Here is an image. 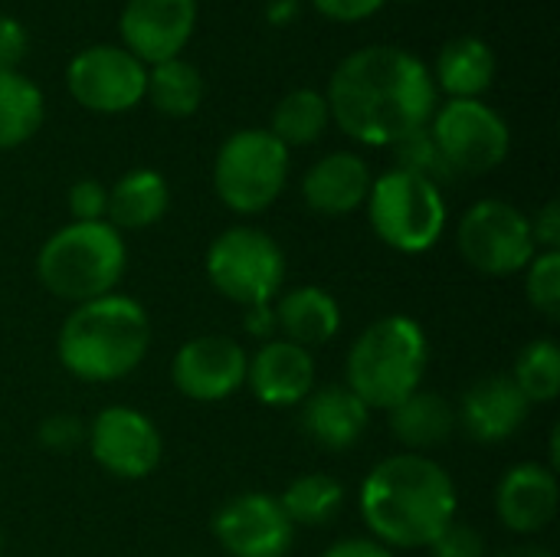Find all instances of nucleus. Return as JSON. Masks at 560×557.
I'll return each mask as SVG.
<instances>
[{
    "label": "nucleus",
    "mask_w": 560,
    "mask_h": 557,
    "mask_svg": "<svg viewBox=\"0 0 560 557\" xmlns=\"http://www.w3.org/2000/svg\"><path fill=\"white\" fill-rule=\"evenodd\" d=\"M345 384L368 410H390L423 387L430 368V338L413 315H384L351 345Z\"/></svg>",
    "instance_id": "obj_4"
},
{
    "label": "nucleus",
    "mask_w": 560,
    "mask_h": 557,
    "mask_svg": "<svg viewBox=\"0 0 560 557\" xmlns=\"http://www.w3.org/2000/svg\"><path fill=\"white\" fill-rule=\"evenodd\" d=\"M69 213L72 223H98L108 213V187L95 177H82L69 187Z\"/></svg>",
    "instance_id": "obj_32"
},
{
    "label": "nucleus",
    "mask_w": 560,
    "mask_h": 557,
    "mask_svg": "<svg viewBox=\"0 0 560 557\" xmlns=\"http://www.w3.org/2000/svg\"><path fill=\"white\" fill-rule=\"evenodd\" d=\"M459 256L482 276L505 279L525 272L535 259L532 220L509 200L486 197L472 204L456 227Z\"/></svg>",
    "instance_id": "obj_9"
},
{
    "label": "nucleus",
    "mask_w": 560,
    "mask_h": 557,
    "mask_svg": "<svg viewBox=\"0 0 560 557\" xmlns=\"http://www.w3.org/2000/svg\"><path fill=\"white\" fill-rule=\"evenodd\" d=\"M243 328L249 338H256L259 345L262 341H272L279 338L276 332V315H272V305H256V309H243Z\"/></svg>",
    "instance_id": "obj_38"
},
{
    "label": "nucleus",
    "mask_w": 560,
    "mask_h": 557,
    "mask_svg": "<svg viewBox=\"0 0 560 557\" xmlns=\"http://www.w3.org/2000/svg\"><path fill=\"white\" fill-rule=\"evenodd\" d=\"M387 423L404 453H423L443 446L456 433V407L440 391L420 387L407 401L387 410Z\"/></svg>",
    "instance_id": "obj_22"
},
{
    "label": "nucleus",
    "mask_w": 560,
    "mask_h": 557,
    "mask_svg": "<svg viewBox=\"0 0 560 557\" xmlns=\"http://www.w3.org/2000/svg\"><path fill=\"white\" fill-rule=\"evenodd\" d=\"M322 557H397L390 548H384L381 542L374 538H345V542H335Z\"/></svg>",
    "instance_id": "obj_39"
},
{
    "label": "nucleus",
    "mask_w": 560,
    "mask_h": 557,
    "mask_svg": "<svg viewBox=\"0 0 560 557\" xmlns=\"http://www.w3.org/2000/svg\"><path fill=\"white\" fill-rule=\"evenodd\" d=\"M289 148L269 128L233 131L213 161V190L233 213L253 217L269 210L289 184Z\"/></svg>",
    "instance_id": "obj_7"
},
{
    "label": "nucleus",
    "mask_w": 560,
    "mask_h": 557,
    "mask_svg": "<svg viewBox=\"0 0 560 557\" xmlns=\"http://www.w3.org/2000/svg\"><path fill=\"white\" fill-rule=\"evenodd\" d=\"M246 387L266 407H299L315 391V358L285 338L262 341L246 364Z\"/></svg>",
    "instance_id": "obj_18"
},
{
    "label": "nucleus",
    "mask_w": 560,
    "mask_h": 557,
    "mask_svg": "<svg viewBox=\"0 0 560 557\" xmlns=\"http://www.w3.org/2000/svg\"><path fill=\"white\" fill-rule=\"evenodd\" d=\"M151 348V318L131 295H102L75 305L56 338L62 368L85 384H112L141 368Z\"/></svg>",
    "instance_id": "obj_3"
},
{
    "label": "nucleus",
    "mask_w": 560,
    "mask_h": 557,
    "mask_svg": "<svg viewBox=\"0 0 560 557\" xmlns=\"http://www.w3.org/2000/svg\"><path fill=\"white\" fill-rule=\"evenodd\" d=\"M210 286L240 309L272 305L285 286V253L259 227H230L203 259Z\"/></svg>",
    "instance_id": "obj_8"
},
{
    "label": "nucleus",
    "mask_w": 560,
    "mask_h": 557,
    "mask_svg": "<svg viewBox=\"0 0 560 557\" xmlns=\"http://www.w3.org/2000/svg\"><path fill=\"white\" fill-rule=\"evenodd\" d=\"M433 557H486V538L469 522H450L430 545Z\"/></svg>",
    "instance_id": "obj_34"
},
{
    "label": "nucleus",
    "mask_w": 560,
    "mask_h": 557,
    "mask_svg": "<svg viewBox=\"0 0 560 557\" xmlns=\"http://www.w3.org/2000/svg\"><path fill=\"white\" fill-rule=\"evenodd\" d=\"M85 443L98 469L115 479H148L164 460V437L158 423L135 407H105L85 427Z\"/></svg>",
    "instance_id": "obj_11"
},
{
    "label": "nucleus",
    "mask_w": 560,
    "mask_h": 557,
    "mask_svg": "<svg viewBox=\"0 0 560 557\" xmlns=\"http://www.w3.org/2000/svg\"><path fill=\"white\" fill-rule=\"evenodd\" d=\"M427 128L453 174L495 171L512 148L509 121L482 98H450Z\"/></svg>",
    "instance_id": "obj_10"
},
{
    "label": "nucleus",
    "mask_w": 560,
    "mask_h": 557,
    "mask_svg": "<svg viewBox=\"0 0 560 557\" xmlns=\"http://www.w3.org/2000/svg\"><path fill=\"white\" fill-rule=\"evenodd\" d=\"M299 16V0H269L266 7V20L276 26H285Z\"/></svg>",
    "instance_id": "obj_40"
},
{
    "label": "nucleus",
    "mask_w": 560,
    "mask_h": 557,
    "mask_svg": "<svg viewBox=\"0 0 560 557\" xmlns=\"http://www.w3.org/2000/svg\"><path fill=\"white\" fill-rule=\"evenodd\" d=\"M210 532L230 557H285L299 529L282 512L279 496L240 492L213 512Z\"/></svg>",
    "instance_id": "obj_13"
},
{
    "label": "nucleus",
    "mask_w": 560,
    "mask_h": 557,
    "mask_svg": "<svg viewBox=\"0 0 560 557\" xmlns=\"http://www.w3.org/2000/svg\"><path fill=\"white\" fill-rule=\"evenodd\" d=\"M364 210L377 240L404 256L433 250L443 240L450 220L443 190L433 181L397 167L374 177Z\"/></svg>",
    "instance_id": "obj_6"
},
{
    "label": "nucleus",
    "mask_w": 560,
    "mask_h": 557,
    "mask_svg": "<svg viewBox=\"0 0 560 557\" xmlns=\"http://www.w3.org/2000/svg\"><path fill=\"white\" fill-rule=\"evenodd\" d=\"M495 557H555V552L545 548V545H515V548L499 552Z\"/></svg>",
    "instance_id": "obj_41"
},
{
    "label": "nucleus",
    "mask_w": 560,
    "mask_h": 557,
    "mask_svg": "<svg viewBox=\"0 0 560 557\" xmlns=\"http://www.w3.org/2000/svg\"><path fill=\"white\" fill-rule=\"evenodd\" d=\"M331 121L358 144L394 148L430 125L436 85L430 66L400 46H364L338 62L328 82Z\"/></svg>",
    "instance_id": "obj_1"
},
{
    "label": "nucleus",
    "mask_w": 560,
    "mask_h": 557,
    "mask_svg": "<svg viewBox=\"0 0 560 557\" xmlns=\"http://www.w3.org/2000/svg\"><path fill=\"white\" fill-rule=\"evenodd\" d=\"M374 174L354 151H331L318 158L302 177V200L318 217H348L364 207Z\"/></svg>",
    "instance_id": "obj_19"
},
{
    "label": "nucleus",
    "mask_w": 560,
    "mask_h": 557,
    "mask_svg": "<svg viewBox=\"0 0 560 557\" xmlns=\"http://www.w3.org/2000/svg\"><path fill=\"white\" fill-rule=\"evenodd\" d=\"M525 299L551 325L560 322V253H535L525 266Z\"/></svg>",
    "instance_id": "obj_31"
},
{
    "label": "nucleus",
    "mask_w": 560,
    "mask_h": 557,
    "mask_svg": "<svg viewBox=\"0 0 560 557\" xmlns=\"http://www.w3.org/2000/svg\"><path fill=\"white\" fill-rule=\"evenodd\" d=\"M3 545H7V542H3V532H0V557H3Z\"/></svg>",
    "instance_id": "obj_42"
},
{
    "label": "nucleus",
    "mask_w": 560,
    "mask_h": 557,
    "mask_svg": "<svg viewBox=\"0 0 560 557\" xmlns=\"http://www.w3.org/2000/svg\"><path fill=\"white\" fill-rule=\"evenodd\" d=\"M532 240L538 253H560V204L548 200L532 220Z\"/></svg>",
    "instance_id": "obj_37"
},
{
    "label": "nucleus",
    "mask_w": 560,
    "mask_h": 557,
    "mask_svg": "<svg viewBox=\"0 0 560 557\" xmlns=\"http://www.w3.org/2000/svg\"><path fill=\"white\" fill-rule=\"evenodd\" d=\"M36 437L49 453H72L85 443V420L75 414H49L39 423Z\"/></svg>",
    "instance_id": "obj_33"
},
{
    "label": "nucleus",
    "mask_w": 560,
    "mask_h": 557,
    "mask_svg": "<svg viewBox=\"0 0 560 557\" xmlns=\"http://www.w3.org/2000/svg\"><path fill=\"white\" fill-rule=\"evenodd\" d=\"M299 427L302 433L322 446V450H331V453H341V450H351L368 423H371V410L368 404L348 387V384H325V387H315L302 404H299Z\"/></svg>",
    "instance_id": "obj_20"
},
{
    "label": "nucleus",
    "mask_w": 560,
    "mask_h": 557,
    "mask_svg": "<svg viewBox=\"0 0 560 557\" xmlns=\"http://www.w3.org/2000/svg\"><path fill=\"white\" fill-rule=\"evenodd\" d=\"M407 3H413V0H407Z\"/></svg>",
    "instance_id": "obj_43"
},
{
    "label": "nucleus",
    "mask_w": 560,
    "mask_h": 557,
    "mask_svg": "<svg viewBox=\"0 0 560 557\" xmlns=\"http://www.w3.org/2000/svg\"><path fill=\"white\" fill-rule=\"evenodd\" d=\"M558 473L545 463H518L495 486V515L515 535H538L558 519Z\"/></svg>",
    "instance_id": "obj_17"
},
{
    "label": "nucleus",
    "mask_w": 560,
    "mask_h": 557,
    "mask_svg": "<svg viewBox=\"0 0 560 557\" xmlns=\"http://www.w3.org/2000/svg\"><path fill=\"white\" fill-rule=\"evenodd\" d=\"M308 3L335 23H361L374 16L387 0H308Z\"/></svg>",
    "instance_id": "obj_35"
},
{
    "label": "nucleus",
    "mask_w": 560,
    "mask_h": 557,
    "mask_svg": "<svg viewBox=\"0 0 560 557\" xmlns=\"http://www.w3.org/2000/svg\"><path fill=\"white\" fill-rule=\"evenodd\" d=\"M26 46H30L26 26L0 13V69H16L26 56Z\"/></svg>",
    "instance_id": "obj_36"
},
{
    "label": "nucleus",
    "mask_w": 560,
    "mask_h": 557,
    "mask_svg": "<svg viewBox=\"0 0 560 557\" xmlns=\"http://www.w3.org/2000/svg\"><path fill=\"white\" fill-rule=\"evenodd\" d=\"M46 115L39 85L20 69H0V151L26 144Z\"/></svg>",
    "instance_id": "obj_25"
},
{
    "label": "nucleus",
    "mask_w": 560,
    "mask_h": 557,
    "mask_svg": "<svg viewBox=\"0 0 560 557\" xmlns=\"http://www.w3.org/2000/svg\"><path fill=\"white\" fill-rule=\"evenodd\" d=\"M144 98H151V105L167 118H190L203 102V76L180 56L148 66Z\"/></svg>",
    "instance_id": "obj_28"
},
{
    "label": "nucleus",
    "mask_w": 560,
    "mask_h": 557,
    "mask_svg": "<svg viewBox=\"0 0 560 557\" xmlns=\"http://www.w3.org/2000/svg\"><path fill=\"white\" fill-rule=\"evenodd\" d=\"M276 315V332L279 338L302 345V348H318L338 338L341 332V305L338 299L322 289V286H295L282 289L272 302Z\"/></svg>",
    "instance_id": "obj_21"
},
{
    "label": "nucleus",
    "mask_w": 560,
    "mask_h": 557,
    "mask_svg": "<svg viewBox=\"0 0 560 557\" xmlns=\"http://www.w3.org/2000/svg\"><path fill=\"white\" fill-rule=\"evenodd\" d=\"M515 381V387L525 394V401L535 404H555L560 394V348L555 338H535L528 341L518 358L515 368L509 374Z\"/></svg>",
    "instance_id": "obj_29"
},
{
    "label": "nucleus",
    "mask_w": 560,
    "mask_h": 557,
    "mask_svg": "<svg viewBox=\"0 0 560 557\" xmlns=\"http://www.w3.org/2000/svg\"><path fill=\"white\" fill-rule=\"evenodd\" d=\"M125 269L128 246L105 220L66 223L36 253V279L43 289L72 305L112 295Z\"/></svg>",
    "instance_id": "obj_5"
},
{
    "label": "nucleus",
    "mask_w": 560,
    "mask_h": 557,
    "mask_svg": "<svg viewBox=\"0 0 560 557\" xmlns=\"http://www.w3.org/2000/svg\"><path fill=\"white\" fill-rule=\"evenodd\" d=\"M390 151H394V167H397V171L427 177V181H433L436 187H440L443 181L453 177L450 164L443 161V154H440V148H436V141H433V135H430V128H420V131L400 138Z\"/></svg>",
    "instance_id": "obj_30"
},
{
    "label": "nucleus",
    "mask_w": 560,
    "mask_h": 557,
    "mask_svg": "<svg viewBox=\"0 0 560 557\" xmlns=\"http://www.w3.org/2000/svg\"><path fill=\"white\" fill-rule=\"evenodd\" d=\"M358 506L374 542L420 552L456 522V483L423 453H394L364 476Z\"/></svg>",
    "instance_id": "obj_2"
},
{
    "label": "nucleus",
    "mask_w": 560,
    "mask_h": 557,
    "mask_svg": "<svg viewBox=\"0 0 560 557\" xmlns=\"http://www.w3.org/2000/svg\"><path fill=\"white\" fill-rule=\"evenodd\" d=\"M282 512L295 529H322L338 519L345 509V486L325 473H305L285 486L279 496Z\"/></svg>",
    "instance_id": "obj_27"
},
{
    "label": "nucleus",
    "mask_w": 560,
    "mask_h": 557,
    "mask_svg": "<svg viewBox=\"0 0 560 557\" xmlns=\"http://www.w3.org/2000/svg\"><path fill=\"white\" fill-rule=\"evenodd\" d=\"M528 414L532 404L509 374H486L463 391L456 407V427H463L469 440L495 446L512 440L525 427Z\"/></svg>",
    "instance_id": "obj_16"
},
{
    "label": "nucleus",
    "mask_w": 560,
    "mask_h": 557,
    "mask_svg": "<svg viewBox=\"0 0 560 557\" xmlns=\"http://www.w3.org/2000/svg\"><path fill=\"white\" fill-rule=\"evenodd\" d=\"M430 76L450 98H479L495 79V53L479 36H456L440 49Z\"/></svg>",
    "instance_id": "obj_24"
},
{
    "label": "nucleus",
    "mask_w": 560,
    "mask_h": 557,
    "mask_svg": "<svg viewBox=\"0 0 560 557\" xmlns=\"http://www.w3.org/2000/svg\"><path fill=\"white\" fill-rule=\"evenodd\" d=\"M328 121H331V112H328L325 92L302 85V89H292L279 98V105L272 108L269 131L292 151V148L315 144L325 135Z\"/></svg>",
    "instance_id": "obj_26"
},
{
    "label": "nucleus",
    "mask_w": 560,
    "mask_h": 557,
    "mask_svg": "<svg viewBox=\"0 0 560 557\" xmlns=\"http://www.w3.org/2000/svg\"><path fill=\"white\" fill-rule=\"evenodd\" d=\"M197 26V0H128L118 20L125 49L141 66L177 59Z\"/></svg>",
    "instance_id": "obj_15"
},
{
    "label": "nucleus",
    "mask_w": 560,
    "mask_h": 557,
    "mask_svg": "<svg viewBox=\"0 0 560 557\" xmlns=\"http://www.w3.org/2000/svg\"><path fill=\"white\" fill-rule=\"evenodd\" d=\"M246 348L230 335H197L171 361L174 387L194 404H220L246 384Z\"/></svg>",
    "instance_id": "obj_14"
},
{
    "label": "nucleus",
    "mask_w": 560,
    "mask_h": 557,
    "mask_svg": "<svg viewBox=\"0 0 560 557\" xmlns=\"http://www.w3.org/2000/svg\"><path fill=\"white\" fill-rule=\"evenodd\" d=\"M66 85L82 108L98 115H121L144 98L148 66H141L125 46L102 43L72 56Z\"/></svg>",
    "instance_id": "obj_12"
},
{
    "label": "nucleus",
    "mask_w": 560,
    "mask_h": 557,
    "mask_svg": "<svg viewBox=\"0 0 560 557\" xmlns=\"http://www.w3.org/2000/svg\"><path fill=\"white\" fill-rule=\"evenodd\" d=\"M171 207V187L164 174L154 167H135L108 187V213L105 223H112L118 233L125 230H148L164 220Z\"/></svg>",
    "instance_id": "obj_23"
}]
</instances>
